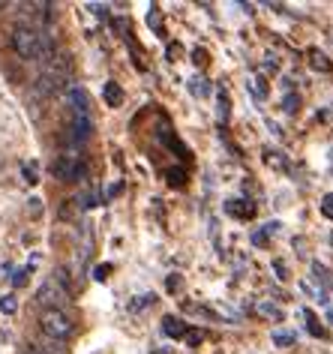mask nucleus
Listing matches in <instances>:
<instances>
[{"instance_id": "obj_1", "label": "nucleus", "mask_w": 333, "mask_h": 354, "mask_svg": "<svg viewBox=\"0 0 333 354\" xmlns=\"http://www.w3.org/2000/svg\"><path fill=\"white\" fill-rule=\"evenodd\" d=\"M10 46H12V51H15V55H19L21 60H39V57L48 60L51 55H55V46H51L48 33L30 28V24H19V28L12 30Z\"/></svg>"}, {"instance_id": "obj_2", "label": "nucleus", "mask_w": 333, "mask_h": 354, "mask_svg": "<svg viewBox=\"0 0 333 354\" xmlns=\"http://www.w3.org/2000/svg\"><path fill=\"white\" fill-rule=\"evenodd\" d=\"M39 330H42V336H48V339L64 342L73 336V318L66 315V309H42Z\"/></svg>"}, {"instance_id": "obj_3", "label": "nucleus", "mask_w": 333, "mask_h": 354, "mask_svg": "<svg viewBox=\"0 0 333 354\" xmlns=\"http://www.w3.org/2000/svg\"><path fill=\"white\" fill-rule=\"evenodd\" d=\"M37 300L46 309H66V304H69V291L60 286L57 279H48V282H42V288H39V295H37Z\"/></svg>"}, {"instance_id": "obj_4", "label": "nucleus", "mask_w": 333, "mask_h": 354, "mask_svg": "<svg viewBox=\"0 0 333 354\" xmlns=\"http://www.w3.org/2000/svg\"><path fill=\"white\" fill-rule=\"evenodd\" d=\"M84 171H87L84 159H78L75 153H66L55 162V174L60 177V180H82Z\"/></svg>"}, {"instance_id": "obj_5", "label": "nucleus", "mask_w": 333, "mask_h": 354, "mask_svg": "<svg viewBox=\"0 0 333 354\" xmlns=\"http://www.w3.org/2000/svg\"><path fill=\"white\" fill-rule=\"evenodd\" d=\"M69 132H73V145H84L93 132L91 114H73V127H69Z\"/></svg>"}, {"instance_id": "obj_6", "label": "nucleus", "mask_w": 333, "mask_h": 354, "mask_svg": "<svg viewBox=\"0 0 333 354\" xmlns=\"http://www.w3.org/2000/svg\"><path fill=\"white\" fill-rule=\"evenodd\" d=\"M66 102H69V109H73V114H91V100H87V93L82 87H69Z\"/></svg>"}, {"instance_id": "obj_7", "label": "nucleus", "mask_w": 333, "mask_h": 354, "mask_svg": "<svg viewBox=\"0 0 333 354\" xmlns=\"http://www.w3.org/2000/svg\"><path fill=\"white\" fill-rule=\"evenodd\" d=\"M162 330L169 333V336H174V339H180V336H187V324H183L180 318H174V315H165Z\"/></svg>"}, {"instance_id": "obj_8", "label": "nucleus", "mask_w": 333, "mask_h": 354, "mask_svg": "<svg viewBox=\"0 0 333 354\" xmlns=\"http://www.w3.org/2000/svg\"><path fill=\"white\" fill-rule=\"evenodd\" d=\"M102 96H105V102H108L111 109H117V105L124 102V91H120V84H115V82H108V84H105Z\"/></svg>"}, {"instance_id": "obj_9", "label": "nucleus", "mask_w": 333, "mask_h": 354, "mask_svg": "<svg viewBox=\"0 0 333 354\" xmlns=\"http://www.w3.org/2000/svg\"><path fill=\"white\" fill-rule=\"evenodd\" d=\"M229 214H234V216H252L256 214V207L249 205V201H229Z\"/></svg>"}, {"instance_id": "obj_10", "label": "nucleus", "mask_w": 333, "mask_h": 354, "mask_svg": "<svg viewBox=\"0 0 333 354\" xmlns=\"http://www.w3.org/2000/svg\"><path fill=\"white\" fill-rule=\"evenodd\" d=\"M37 348H39L42 354H66V351H64V345L55 342V339H48V336H46V339H42V342L37 345Z\"/></svg>"}, {"instance_id": "obj_11", "label": "nucleus", "mask_w": 333, "mask_h": 354, "mask_svg": "<svg viewBox=\"0 0 333 354\" xmlns=\"http://www.w3.org/2000/svg\"><path fill=\"white\" fill-rule=\"evenodd\" d=\"M310 60H312V66H315V69H321V73H330V69H333V66L327 64V57L321 55V51H310Z\"/></svg>"}, {"instance_id": "obj_12", "label": "nucleus", "mask_w": 333, "mask_h": 354, "mask_svg": "<svg viewBox=\"0 0 333 354\" xmlns=\"http://www.w3.org/2000/svg\"><path fill=\"white\" fill-rule=\"evenodd\" d=\"M258 313L265 315V318H276V322L283 318V313H279V309H276L274 304H258Z\"/></svg>"}, {"instance_id": "obj_13", "label": "nucleus", "mask_w": 333, "mask_h": 354, "mask_svg": "<svg viewBox=\"0 0 333 354\" xmlns=\"http://www.w3.org/2000/svg\"><path fill=\"white\" fill-rule=\"evenodd\" d=\"M321 214L333 219V192H330V196H324V198H321Z\"/></svg>"}, {"instance_id": "obj_14", "label": "nucleus", "mask_w": 333, "mask_h": 354, "mask_svg": "<svg viewBox=\"0 0 333 354\" xmlns=\"http://www.w3.org/2000/svg\"><path fill=\"white\" fill-rule=\"evenodd\" d=\"M0 309H3V313H15L19 304H15V297H0Z\"/></svg>"}, {"instance_id": "obj_15", "label": "nucleus", "mask_w": 333, "mask_h": 354, "mask_svg": "<svg viewBox=\"0 0 333 354\" xmlns=\"http://www.w3.org/2000/svg\"><path fill=\"white\" fill-rule=\"evenodd\" d=\"M306 322H310V330H312L315 336H321V333H324V330H321V324H318V322H315V315L310 313V309H306Z\"/></svg>"}, {"instance_id": "obj_16", "label": "nucleus", "mask_w": 333, "mask_h": 354, "mask_svg": "<svg viewBox=\"0 0 333 354\" xmlns=\"http://www.w3.org/2000/svg\"><path fill=\"white\" fill-rule=\"evenodd\" d=\"M274 342H276V345H294V336H288V333H274Z\"/></svg>"}, {"instance_id": "obj_17", "label": "nucleus", "mask_w": 333, "mask_h": 354, "mask_svg": "<svg viewBox=\"0 0 333 354\" xmlns=\"http://www.w3.org/2000/svg\"><path fill=\"white\" fill-rule=\"evenodd\" d=\"M297 102H301V100H297V96H285V111H297Z\"/></svg>"}, {"instance_id": "obj_18", "label": "nucleus", "mask_w": 333, "mask_h": 354, "mask_svg": "<svg viewBox=\"0 0 333 354\" xmlns=\"http://www.w3.org/2000/svg\"><path fill=\"white\" fill-rule=\"evenodd\" d=\"M111 273V264H99V268H96V279H105Z\"/></svg>"}, {"instance_id": "obj_19", "label": "nucleus", "mask_w": 333, "mask_h": 354, "mask_svg": "<svg viewBox=\"0 0 333 354\" xmlns=\"http://www.w3.org/2000/svg\"><path fill=\"white\" fill-rule=\"evenodd\" d=\"M192 93L204 96V93H207V87H204V82H198V78H196V82H192Z\"/></svg>"}, {"instance_id": "obj_20", "label": "nucleus", "mask_w": 333, "mask_h": 354, "mask_svg": "<svg viewBox=\"0 0 333 354\" xmlns=\"http://www.w3.org/2000/svg\"><path fill=\"white\" fill-rule=\"evenodd\" d=\"M169 180H171V183H178V187H180V183H183V171H169Z\"/></svg>"}, {"instance_id": "obj_21", "label": "nucleus", "mask_w": 333, "mask_h": 354, "mask_svg": "<svg viewBox=\"0 0 333 354\" xmlns=\"http://www.w3.org/2000/svg\"><path fill=\"white\" fill-rule=\"evenodd\" d=\"M24 277H28V270H19V273L12 277V282H15V286H24Z\"/></svg>"}, {"instance_id": "obj_22", "label": "nucleus", "mask_w": 333, "mask_h": 354, "mask_svg": "<svg viewBox=\"0 0 333 354\" xmlns=\"http://www.w3.org/2000/svg\"><path fill=\"white\" fill-rule=\"evenodd\" d=\"M24 174H28V180H30V183H37V171H33L30 165H24Z\"/></svg>"}]
</instances>
